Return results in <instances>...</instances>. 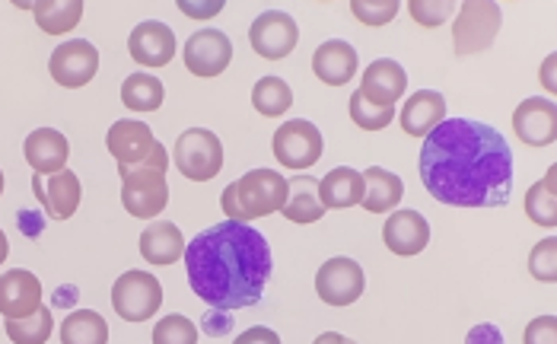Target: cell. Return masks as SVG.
Here are the masks:
<instances>
[{
  "instance_id": "cell-28",
  "label": "cell",
  "mask_w": 557,
  "mask_h": 344,
  "mask_svg": "<svg viewBox=\"0 0 557 344\" xmlns=\"http://www.w3.org/2000/svg\"><path fill=\"white\" fill-rule=\"evenodd\" d=\"M61 344H109V325L99 312L77 309L61 322Z\"/></svg>"
},
{
  "instance_id": "cell-30",
  "label": "cell",
  "mask_w": 557,
  "mask_h": 344,
  "mask_svg": "<svg viewBox=\"0 0 557 344\" xmlns=\"http://www.w3.org/2000/svg\"><path fill=\"white\" fill-rule=\"evenodd\" d=\"M252 106L258 115L264 119H281L294 106V89L284 84L281 77H261L252 89Z\"/></svg>"
},
{
  "instance_id": "cell-9",
  "label": "cell",
  "mask_w": 557,
  "mask_h": 344,
  "mask_svg": "<svg viewBox=\"0 0 557 344\" xmlns=\"http://www.w3.org/2000/svg\"><path fill=\"white\" fill-rule=\"evenodd\" d=\"M363 287H367V278H363V268L354 258H329L315 274V294H319V300L329 303V306L357 303L363 297Z\"/></svg>"
},
{
  "instance_id": "cell-15",
  "label": "cell",
  "mask_w": 557,
  "mask_h": 344,
  "mask_svg": "<svg viewBox=\"0 0 557 344\" xmlns=\"http://www.w3.org/2000/svg\"><path fill=\"white\" fill-rule=\"evenodd\" d=\"M383 243L392 256H421L430 243V223L421 211H392L383 223Z\"/></svg>"
},
{
  "instance_id": "cell-35",
  "label": "cell",
  "mask_w": 557,
  "mask_h": 344,
  "mask_svg": "<svg viewBox=\"0 0 557 344\" xmlns=\"http://www.w3.org/2000/svg\"><path fill=\"white\" fill-rule=\"evenodd\" d=\"M529 271L535 281H545V284H555L557 281V239H542L535 243L532 256H529Z\"/></svg>"
},
{
  "instance_id": "cell-17",
  "label": "cell",
  "mask_w": 557,
  "mask_h": 344,
  "mask_svg": "<svg viewBox=\"0 0 557 344\" xmlns=\"http://www.w3.org/2000/svg\"><path fill=\"white\" fill-rule=\"evenodd\" d=\"M370 106H380V109H395V102L408 93V74L398 61L392 58H380L373 61L367 71H363V81L357 89Z\"/></svg>"
},
{
  "instance_id": "cell-22",
  "label": "cell",
  "mask_w": 557,
  "mask_h": 344,
  "mask_svg": "<svg viewBox=\"0 0 557 344\" xmlns=\"http://www.w3.org/2000/svg\"><path fill=\"white\" fill-rule=\"evenodd\" d=\"M312 74L325 86H344L357 74V48L342 39L322 42L312 54Z\"/></svg>"
},
{
  "instance_id": "cell-43",
  "label": "cell",
  "mask_w": 557,
  "mask_h": 344,
  "mask_svg": "<svg viewBox=\"0 0 557 344\" xmlns=\"http://www.w3.org/2000/svg\"><path fill=\"white\" fill-rule=\"evenodd\" d=\"M7 256H10V243H7V236H3V230H0V265L7 261Z\"/></svg>"
},
{
  "instance_id": "cell-6",
  "label": "cell",
  "mask_w": 557,
  "mask_h": 344,
  "mask_svg": "<svg viewBox=\"0 0 557 344\" xmlns=\"http://www.w3.org/2000/svg\"><path fill=\"white\" fill-rule=\"evenodd\" d=\"M500 7L487 0H466L459 7L456 26H453V48L456 54H481L487 51L500 33Z\"/></svg>"
},
{
  "instance_id": "cell-20",
  "label": "cell",
  "mask_w": 557,
  "mask_h": 344,
  "mask_svg": "<svg viewBox=\"0 0 557 344\" xmlns=\"http://www.w3.org/2000/svg\"><path fill=\"white\" fill-rule=\"evenodd\" d=\"M23 153H26V163L36 170V175H54V172L67 170L71 144L61 131L36 128L26 137Z\"/></svg>"
},
{
  "instance_id": "cell-39",
  "label": "cell",
  "mask_w": 557,
  "mask_h": 344,
  "mask_svg": "<svg viewBox=\"0 0 557 344\" xmlns=\"http://www.w3.org/2000/svg\"><path fill=\"white\" fill-rule=\"evenodd\" d=\"M233 344H284V342H281V335H277V332H271V329H264V325H256V329L243 332V335H239Z\"/></svg>"
},
{
  "instance_id": "cell-21",
  "label": "cell",
  "mask_w": 557,
  "mask_h": 344,
  "mask_svg": "<svg viewBox=\"0 0 557 344\" xmlns=\"http://www.w3.org/2000/svg\"><path fill=\"white\" fill-rule=\"evenodd\" d=\"M446 119V99L436 89H418L405 99L398 122L408 137H428Z\"/></svg>"
},
{
  "instance_id": "cell-3",
  "label": "cell",
  "mask_w": 557,
  "mask_h": 344,
  "mask_svg": "<svg viewBox=\"0 0 557 344\" xmlns=\"http://www.w3.org/2000/svg\"><path fill=\"white\" fill-rule=\"evenodd\" d=\"M287 205V179L277 170H252L239 182L226 185L220 195V208L226 220L249 223L256 217L281 214Z\"/></svg>"
},
{
  "instance_id": "cell-19",
  "label": "cell",
  "mask_w": 557,
  "mask_h": 344,
  "mask_svg": "<svg viewBox=\"0 0 557 344\" xmlns=\"http://www.w3.org/2000/svg\"><path fill=\"white\" fill-rule=\"evenodd\" d=\"M128 51L131 58L144 67H166L175 58V33L166 23H157V20L137 23L128 39Z\"/></svg>"
},
{
  "instance_id": "cell-10",
  "label": "cell",
  "mask_w": 557,
  "mask_h": 344,
  "mask_svg": "<svg viewBox=\"0 0 557 344\" xmlns=\"http://www.w3.org/2000/svg\"><path fill=\"white\" fill-rule=\"evenodd\" d=\"M48 71H51V81L61 84L64 89L86 86L99 71V51H96V45L86 42V39H67V42H61L51 51Z\"/></svg>"
},
{
  "instance_id": "cell-44",
  "label": "cell",
  "mask_w": 557,
  "mask_h": 344,
  "mask_svg": "<svg viewBox=\"0 0 557 344\" xmlns=\"http://www.w3.org/2000/svg\"><path fill=\"white\" fill-rule=\"evenodd\" d=\"M0 195H3V172H0Z\"/></svg>"
},
{
  "instance_id": "cell-14",
  "label": "cell",
  "mask_w": 557,
  "mask_h": 344,
  "mask_svg": "<svg viewBox=\"0 0 557 344\" xmlns=\"http://www.w3.org/2000/svg\"><path fill=\"white\" fill-rule=\"evenodd\" d=\"M33 188H36V198L42 201L45 214L51 220L74 217L81 208V198H84V185H81L77 172L71 170H61L54 175H36Z\"/></svg>"
},
{
  "instance_id": "cell-2",
  "label": "cell",
  "mask_w": 557,
  "mask_h": 344,
  "mask_svg": "<svg viewBox=\"0 0 557 344\" xmlns=\"http://www.w3.org/2000/svg\"><path fill=\"white\" fill-rule=\"evenodd\" d=\"M271 246L249 223L223 220L185 246L191 291L216 309L256 306L271 278Z\"/></svg>"
},
{
  "instance_id": "cell-1",
  "label": "cell",
  "mask_w": 557,
  "mask_h": 344,
  "mask_svg": "<svg viewBox=\"0 0 557 344\" xmlns=\"http://www.w3.org/2000/svg\"><path fill=\"white\" fill-rule=\"evenodd\" d=\"M421 182L449 208H504L513 195V150L472 119H443L424 137Z\"/></svg>"
},
{
  "instance_id": "cell-25",
  "label": "cell",
  "mask_w": 557,
  "mask_h": 344,
  "mask_svg": "<svg viewBox=\"0 0 557 344\" xmlns=\"http://www.w3.org/2000/svg\"><path fill=\"white\" fill-rule=\"evenodd\" d=\"M363 198V175L354 167H335L325 179H319V201L325 211H344L360 205Z\"/></svg>"
},
{
  "instance_id": "cell-41",
  "label": "cell",
  "mask_w": 557,
  "mask_h": 344,
  "mask_svg": "<svg viewBox=\"0 0 557 344\" xmlns=\"http://www.w3.org/2000/svg\"><path fill=\"white\" fill-rule=\"evenodd\" d=\"M312 344H357V342L344 339V335H338V332H325V335H319Z\"/></svg>"
},
{
  "instance_id": "cell-23",
  "label": "cell",
  "mask_w": 557,
  "mask_h": 344,
  "mask_svg": "<svg viewBox=\"0 0 557 344\" xmlns=\"http://www.w3.org/2000/svg\"><path fill=\"white\" fill-rule=\"evenodd\" d=\"M140 256L147 265H175L185 256V239L182 230L172 220H153L144 233H140Z\"/></svg>"
},
{
  "instance_id": "cell-11",
  "label": "cell",
  "mask_w": 557,
  "mask_h": 344,
  "mask_svg": "<svg viewBox=\"0 0 557 344\" xmlns=\"http://www.w3.org/2000/svg\"><path fill=\"white\" fill-rule=\"evenodd\" d=\"M297 42H300V26L290 13H281V10H268V13L256 16V23L249 29V45L264 61L287 58L297 48Z\"/></svg>"
},
{
  "instance_id": "cell-5",
  "label": "cell",
  "mask_w": 557,
  "mask_h": 344,
  "mask_svg": "<svg viewBox=\"0 0 557 344\" xmlns=\"http://www.w3.org/2000/svg\"><path fill=\"white\" fill-rule=\"evenodd\" d=\"M172 157H175V170L191 182H211L223 170V144L208 128L182 131Z\"/></svg>"
},
{
  "instance_id": "cell-24",
  "label": "cell",
  "mask_w": 557,
  "mask_h": 344,
  "mask_svg": "<svg viewBox=\"0 0 557 344\" xmlns=\"http://www.w3.org/2000/svg\"><path fill=\"white\" fill-rule=\"evenodd\" d=\"M363 175V198H360V208L370 211V214H392L405 195V185L395 172L383 170V167H370Z\"/></svg>"
},
{
  "instance_id": "cell-42",
  "label": "cell",
  "mask_w": 557,
  "mask_h": 344,
  "mask_svg": "<svg viewBox=\"0 0 557 344\" xmlns=\"http://www.w3.org/2000/svg\"><path fill=\"white\" fill-rule=\"evenodd\" d=\"M552 71H555V54L545 61V74H542V81H545V86H548V89H555V84H552Z\"/></svg>"
},
{
  "instance_id": "cell-33",
  "label": "cell",
  "mask_w": 557,
  "mask_h": 344,
  "mask_svg": "<svg viewBox=\"0 0 557 344\" xmlns=\"http://www.w3.org/2000/svg\"><path fill=\"white\" fill-rule=\"evenodd\" d=\"M395 115H398V112H395L392 106H388V109H380V106H370L360 93L350 96V122H354L357 128L386 131Z\"/></svg>"
},
{
  "instance_id": "cell-36",
  "label": "cell",
  "mask_w": 557,
  "mask_h": 344,
  "mask_svg": "<svg viewBox=\"0 0 557 344\" xmlns=\"http://www.w3.org/2000/svg\"><path fill=\"white\" fill-rule=\"evenodd\" d=\"M398 10H401V3H395V0H386V3H370V0H350V13L363 23V26H386L392 23L395 16H398Z\"/></svg>"
},
{
  "instance_id": "cell-32",
  "label": "cell",
  "mask_w": 557,
  "mask_h": 344,
  "mask_svg": "<svg viewBox=\"0 0 557 344\" xmlns=\"http://www.w3.org/2000/svg\"><path fill=\"white\" fill-rule=\"evenodd\" d=\"M525 214L532 223H539V226H555L557 223V198H555V170H548V175L539 182V185H532L529 192H525Z\"/></svg>"
},
{
  "instance_id": "cell-37",
  "label": "cell",
  "mask_w": 557,
  "mask_h": 344,
  "mask_svg": "<svg viewBox=\"0 0 557 344\" xmlns=\"http://www.w3.org/2000/svg\"><path fill=\"white\" fill-rule=\"evenodd\" d=\"M408 10H411V16H414V23H418V26H428V29H433V26H443L456 7H453L449 0H440V3L411 0V3H408Z\"/></svg>"
},
{
  "instance_id": "cell-26",
  "label": "cell",
  "mask_w": 557,
  "mask_h": 344,
  "mask_svg": "<svg viewBox=\"0 0 557 344\" xmlns=\"http://www.w3.org/2000/svg\"><path fill=\"white\" fill-rule=\"evenodd\" d=\"M281 214L294 223H315L325 217V208L319 201V179L312 175H294L287 179V205Z\"/></svg>"
},
{
  "instance_id": "cell-4",
  "label": "cell",
  "mask_w": 557,
  "mask_h": 344,
  "mask_svg": "<svg viewBox=\"0 0 557 344\" xmlns=\"http://www.w3.org/2000/svg\"><path fill=\"white\" fill-rule=\"evenodd\" d=\"M166 170H170V153L163 144H157V150L140 167H119L122 205L131 217L150 220V217H160L166 211V205H170Z\"/></svg>"
},
{
  "instance_id": "cell-13",
  "label": "cell",
  "mask_w": 557,
  "mask_h": 344,
  "mask_svg": "<svg viewBox=\"0 0 557 344\" xmlns=\"http://www.w3.org/2000/svg\"><path fill=\"white\" fill-rule=\"evenodd\" d=\"M516 137L529 147H552L557 140V106L552 99H522L513 112Z\"/></svg>"
},
{
  "instance_id": "cell-31",
  "label": "cell",
  "mask_w": 557,
  "mask_h": 344,
  "mask_svg": "<svg viewBox=\"0 0 557 344\" xmlns=\"http://www.w3.org/2000/svg\"><path fill=\"white\" fill-rule=\"evenodd\" d=\"M7 339L13 344H45L51 339V329H54V319H51V309L39 306L33 316H23V319H7Z\"/></svg>"
},
{
  "instance_id": "cell-18",
  "label": "cell",
  "mask_w": 557,
  "mask_h": 344,
  "mask_svg": "<svg viewBox=\"0 0 557 344\" xmlns=\"http://www.w3.org/2000/svg\"><path fill=\"white\" fill-rule=\"evenodd\" d=\"M157 137L150 125L144 122H134V119H122L109 128V137H106V147L109 153L119 160V167H140L153 150H157Z\"/></svg>"
},
{
  "instance_id": "cell-34",
  "label": "cell",
  "mask_w": 557,
  "mask_h": 344,
  "mask_svg": "<svg viewBox=\"0 0 557 344\" xmlns=\"http://www.w3.org/2000/svg\"><path fill=\"white\" fill-rule=\"evenodd\" d=\"M153 344H198V325L185 316H166L153 325Z\"/></svg>"
},
{
  "instance_id": "cell-27",
  "label": "cell",
  "mask_w": 557,
  "mask_h": 344,
  "mask_svg": "<svg viewBox=\"0 0 557 344\" xmlns=\"http://www.w3.org/2000/svg\"><path fill=\"white\" fill-rule=\"evenodd\" d=\"M45 36H67L84 20V0H39L29 3Z\"/></svg>"
},
{
  "instance_id": "cell-38",
  "label": "cell",
  "mask_w": 557,
  "mask_h": 344,
  "mask_svg": "<svg viewBox=\"0 0 557 344\" xmlns=\"http://www.w3.org/2000/svg\"><path fill=\"white\" fill-rule=\"evenodd\" d=\"M522 344H557V319L555 316H539L525 325Z\"/></svg>"
},
{
  "instance_id": "cell-40",
  "label": "cell",
  "mask_w": 557,
  "mask_h": 344,
  "mask_svg": "<svg viewBox=\"0 0 557 344\" xmlns=\"http://www.w3.org/2000/svg\"><path fill=\"white\" fill-rule=\"evenodd\" d=\"M178 10H185V13L195 16V20H208V16H214V13L223 10V0H216V3H188V0H182Z\"/></svg>"
},
{
  "instance_id": "cell-12",
  "label": "cell",
  "mask_w": 557,
  "mask_h": 344,
  "mask_svg": "<svg viewBox=\"0 0 557 344\" xmlns=\"http://www.w3.org/2000/svg\"><path fill=\"white\" fill-rule=\"evenodd\" d=\"M182 58L195 77H220L233 61V42L220 29H201L185 42Z\"/></svg>"
},
{
  "instance_id": "cell-29",
  "label": "cell",
  "mask_w": 557,
  "mask_h": 344,
  "mask_svg": "<svg viewBox=\"0 0 557 344\" xmlns=\"http://www.w3.org/2000/svg\"><path fill=\"white\" fill-rule=\"evenodd\" d=\"M166 86L160 84L153 74H131L128 81L122 84V102L128 106L131 112H157L163 106Z\"/></svg>"
},
{
  "instance_id": "cell-8",
  "label": "cell",
  "mask_w": 557,
  "mask_h": 344,
  "mask_svg": "<svg viewBox=\"0 0 557 344\" xmlns=\"http://www.w3.org/2000/svg\"><path fill=\"white\" fill-rule=\"evenodd\" d=\"M274 157L281 167L287 170H309L322 160V150H325V140H322V131L315 128L312 122L306 119H290L284 122L281 128L274 131Z\"/></svg>"
},
{
  "instance_id": "cell-16",
  "label": "cell",
  "mask_w": 557,
  "mask_h": 344,
  "mask_svg": "<svg viewBox=\"0 0 557 344\" xmlns=\"http://www.w3.org/2000/svg\"><path fill=\"white\" fill-rule=\"evenodd\" d=\"M39 306H42V281L33 271L13 268L0 274V316L3 319L33 316Z\"/></svg>"
},
{
  "instance_id": "cell-7",
  "label": "cell",
  "mask_w": 557,
  "mask_h": 344,
  "mask_svg": "<svg viewBox=\"0 0 557 344\" xmlns=\"http://www.w3.org/2000/svg\"><path fill=\"white\" fill-rule=\"evenodd\" d=\"M163 306V284L150 271H125L112 287V309L125 322H147Z\"/></svg>"
}]
</instances>
